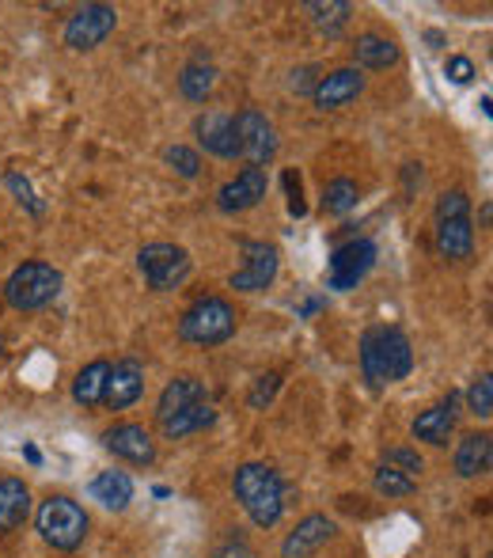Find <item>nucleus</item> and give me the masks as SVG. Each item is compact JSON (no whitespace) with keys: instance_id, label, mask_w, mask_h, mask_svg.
Segmentation results:
<instances>
[{"instance_id":"obj_1","label":"nucleus","mask_w":493,"mask_h":558,"mask_svg":"<svg viewBox=\"0 0 493 558\" xmlns=\"http://www.w3.org/2000/svg\"><path fill=\"white\" fill-rule=\"evenodd\" d=\"M414 350L410 338L398 327H369L361 335V373L372 388H387V384L410 376Z\"/></svg>"},{"instance_id":"obj_2","label":"nucleus","mask_w":493,"mask_h":558,"mask_svg":"<svg viewBox=\"0 0 493 558\" xmlns=\"http://www.w3.org/2000/svg\"><path fill=\"white\" fill-rule=\"evenodd\" d=\"M232 490L258 529H273L285 513V483L270 463H244L232 478Z\"/></svg>"},{"instance_id":"obj_3","label":"nucleus","mask_w":493,"mask_h":558,"mask_svg":"<svg viewBox=\"0 0 493 558\" xmlns=\"http://www.w3.org/2000/svg\"><path fill=\"white\" fill-rule=\"evenodd\" d=\"M61 270L58 266H50V263H23V266H15L12 274H8V281H4V301L12 304L15 312H38V308H46V304H53L58 301V293H61Z\"/></svg>"},{"instance_id":"obj_4","label":"nucleus","mask_w":493,"mask_h":558,"mask_svg":"<svg viewBox=\"0 0 493 558\" xmlns=\"http://www.w3.org/2000/svg\"><path fill=\"white\" fill-rule=\"evenodd\" d=\"M38 536L53 547V551H76L88 536V513L65 494H50L35 513Z\"/></svg>"},{"instance_id":"obj_5","label":"nucleus","mask_w":493,"mask_h":558,"mask_svg":"<svg viewBox=\"0 0 493 558\" xmlns=\"http://www.w3.org/2000/svg\"><path fill=\"white\" fill-rule=\"evenodd\" d=\"M236 335V308L224 296H201L178 319V338L194 345H221Z\"/></svg>"},{"instance_id":"obj_6","label":"nucleus","mask_w":493,"mask_h":558,"mask_svg":"<svg viewBox=\"0 0 493 558\" xmlns=\"http://www.w3.org/2000/svg\"><path fill=\"white\" fill-rule=\"evenodd\" d=\"M137 266H140V274H145V281L156 289V293L178 289L194 270L190 251L178 247V243H145V247H140V255H137Z\"/></svg>"},{"instance_id":"obj_7","label":"nucleus","mask_w":493,"mask_h":558,"mask_svg":"<svg viewBox=\"0 0 493 558\" xmlns=\"http://www.w3.org/2000/svg\"><path fill=\"white\" fill-rule=\"evenodd\" d=\"M232 130H236L239 156H244L250 168H262V163H270L278 156V130H273V122L262 111H255V107L239 111L232 118Z\"/></svg>"},{"instance_id":"obj_8","label":"nucleus","mask_w":493,"mask_h":558,"mask_svg":"<svg viewBox=\"0 0 493 558\" xmlns=\"http://www.w3.org/2000/svg\"><path fill=\"white\" fill-rule=\"evenodd\" d=\"M281 270V251L266 240H244V266L229 278L236 293H262L273 286Z\"/></svg>"},{"instance_id":"obj_9","label":"nucleus","mask_w":493,"mask_h":558,"mask_svg":"<svg viewBox=\"0 0 493 558\" xmlns=\"http://www.w3.org/2000/svg\"><path fill=\"white\" fill-rule=\"evenodd\" d=\"M114 23H119V12L111 4H84L69 15L65 23V46L69 50H96L111 38Z\"/></svg>"},{"instance_id":"obj_10","label":"nucleus","mask_w":493,"mask_h":558,"mask_svg":"<svg viewBox=\"0 0 493 558\" xmlns=\"http://www.w3.org/2000/svg\"><path fill=\"white\" fill-rule=\"evenodd\" d=\"M372 266H375V243L372 240L346 243V247H338L331 255V289L346 293V289H354L357 281L372 270Z\"/></svg>"},{"instance_id":"obj_11","label":"nucleus","mask_w":493,"mask_h":558,"mask_svg":"<svg viewBox=\"0 0 493 558\" xmlns=\"http://www.w3.org/2000/svg\"><path fill=\"white\" fill-rule=\"evenodd\" d=\"M365 92V73L361 69H334V73L319 76L316 92H311V104L316 111H338V107H349L357 96Z\"/></svg>"},{"instance_id":"obj_12","label":"nucleus","mask_w":493,"mask_h":558,"mask_svg":"<svg viewBox=\"0 0 493 558\" xmlns=\"http://www.w3.org/2000/svg\"><path fill=\"white\" fill-rule=\"evenodd\" d=\"M103 448L119 456V460L133 463V468H148V463L156 460L152 434H148L145 426H137V422H122V426L107 429V434H103Z\"/></svg>"},{"instance_id":"obj_13","label":"nucleus","mask_w":493,"mask_h":558,"mask_svg":"<svg viewBox=\"0 0 493 558\" xmlns=\"http://www.w3.org/2000/svg\"><path fill=\"white\" fill-rule=\"evenodd\" d=\"M266 186H270L266 168H244L232 183L217 191V206H221V214H247L266 198Z\"/></svg>"},{"instance_id":"obj_14","label":"nucleus","mask_w":493,"mask_h":558,"mask_svg":"<svg viewBox=\"0 0 493 558\" xmlns=\"http://www.w3.org/2000/svg\"><path fill=\"white\" fill-rule=\"evenodd\" d=\"M140 396H145V365L133 361V357L114 361L111 376H107L103 407H111V411H125V407H133Z\"/></svg>"},{"instance_id":"obj_15","label":"nucleus","mask_w":493,"mask_h":558,"mask_svg":"<svg viewBox=\"0 0 493 558\" xmlns=\"http://www.w3.org/2000/svg\"><path fill=\"white\" fill-rule=\"evenodd\" d=\"M456 418H459V391H448V396L441 399L436 407H429V411H421L418 418H414V437L426 445H448L452 429H456Z\"/></svg>"},{"instance_id":"obj_16","label":"nucleus","mask_w":493,"mask_h":558,"mask_svg":"<svg viewBox=\"0 0 493 558\" xmlns=\"http://www.w3.org/2000/svg\"><path fill=\"white\" fill-rule=\"evenodd\" d=\"M334 532L338 529H334L331 517H323V513L304 517V521L285 536V544H281V558H311L323 544H331Z\"/></svg>"},{"instance_id":"obj_17","label":"nucleus","mask_w":493,"mask_h":558,"mask_svg":"<svg viewBox=\"0 0 493 558\" xmlns=\"http://www.w3.org/2000/svg\"><path fill=\"white\" fill-rule=\"evenodd\" d=\"M194 133H198V145L206 148L209 156H217V160H236V156H239L236 130H232V114H224V111L198 114Z\"/></svg>"},{"instance_id":"obj_18","label":"nucleus","mask_w":493,"mask_h":558,"mask_svg":"<svg viewBox=\"0 0 493 558\" xmlns=\"http://www.w3.org/2000/svg\"><path fill=\"white\" fill-rule=\"evenodd\" d=\"M436 251L452 263H464L474 255V225L471 217H452V221H436Z\"/></svg>"},{"instance_id":"obj_19","label":"nucleus","mask_w":493,"mask_h":558,"mask_svg":"<svg viewBox=\"0 0 493 558\" xmlns=\"http://www.w3.org/2000/svg\"><path fill=\"white\" fill-rule=\"evenodd\" d=\"M354 61H357L354 69H361V73H365V69H372V73H383V69L398 65L395 38L375 35V31H365V35L354 43Z\"/></svg>"},{"instance_id":"obj_20","label":"nucleus","mask_w":493,"mask_h":558,"mask_svg":"<svg viewBox=\"0 0 493 558\" xmlns=\"http://www.w3.org/2000/svg\"><path fill=\"white\" fill-rule=\"evenodd\" d=\"M198 403H209L206 384H201L198 376H178V380H171L168 388H163L160 403H156V418L168 422L171 414L186 411V407H198Z\"/></svg>"},{"instance_id":"obj_21","label":"nucleus","mask_w":493,"mask_h":558,"mask_svg":"<svg viewBox=\"0 0 493 558\" xmlns=\"http://www.w3.org/2000/svg\"><path fill=\"white\" fill-rule=\"evenodd\" d=\"M30 517V490L23 478H0V532L23 529Z\"/></svg>"},{"instance_id":"obj_22","label":"nucleus","mask_w":493,"mask_h":558,"mask_svg":"<svg viewBox=\"0 0 493 558\" xmlns=\"http://www.w3.org/2000/svg\"><path fill=\"white\" fill-rule=\"evenodd\" d=\"M493 463V437L490 434H467L456 445V475L464 478H479L486 475Z\"/></svg>"},{"instance_id":"obj_23","label":"nucleus","mask_w":493,"mask_h":558,"mask_svg":"<svg viewBox=\"0 0 493 558\" xmlns=\"http://www.w3.org/2000/svg\"><path fill=\"white\" fill-rule=\"evenodd\" d=\"M91 498L111 513H122L133 501V478L125 471H99L96 483H91Z\"/></svg>"},{"instance_id":"obj_24","label":"nucleus","mask_w":493,"mask_h":558,"mask_svg":"<svg viewBox=\"0 0 493 558\" xmlns=\"http://www.w3.org/2000/svg\"><path fill=\"white\" fill-rule=\"evenodd\" d=\"M107 376H111V361H91L76 373L73 380V399L81 407H99L107 391Z\"/></svg>"},{"instance_id":"obj_25","label":"nucleus","mask_w":493,"mask_h":558,"mask_svg":"<svg viewBox=\"0 0 493 558\" xmlns=\"http://www.w3.org/2000/svg\"><path fill=\"white\" fill-rule=\"evenodd\" d=\"M217 88V69L209 65V61H190V65L178 73V92H183V99H190V104H206L209 96H213Z\"/></svg>"},{"instance_id":"obj_26","label":"nucleus","mask_w":493,"mask_h":558,"mask_svg":"<svg viewBox=\"0 0 493 558\" xmlns=\"http://www.w3.org/2000/svg\"><path fill=\"white\" fill-rule=\"evenodd\" d=\"M217 422V411L209 403H198V407H186V411H178V414H171L168 422H160V429H163V437H190V434H198V429H206V426H213Z\"/></svg>"},{"instance_id":"obj_27","label":"nucleus","mask_w":493,"mask_h":558,"mask_svg":"<svg viewBox=\"0 0 493 558\" xmlns=\"http://www.w3.org/2000/svg\"><path fill=\"white\" fill-rule=\"evenodd\" d=\"M304 12L311 15V23H316L319 31H326V35L334 38L349 23L354 4H346V0H311V4H304Z\"/></svg>"},{"instance_id":"obj_28","label":"nucleus","mask_w":493,"mask_h":558,"mask_svg":"<svg viewBox=\"0 0 493 558\" xmlns=\"http://www.w3.org/2000/svg\"><path fill=\"white\" fill-rule=\"evenodd\" d=\"M357 202H361V191H357L354 179H331V183L323 186V214L326 217H346L357 209Z\"/></svg>"},{"instance_id":"obj_29","label":"nucleus","mask_w":493,"mask_h":558,"mask_svg":"<svg viewBox=\"0 0 493 558\" xmlns=\"http://www.w3.org/2000/svg\"><path fill=\"white\" fill-rule=\"evenodd\" d=\"M4 186L15 194V202H20V206L27 209V214H35V217H42V214H46V202L35 194V186H30V179H27V175H20L15 168H12V171H4Z\"/></svg>"},{"instance_id":"obj_30","label":"nucleus","mask_w":493,"mask_h":558,"mask_svg":"<svg viewBox=\"0 0 493 558\" xmlns=\"http://www.w3.org/2000/svg\"><path fill=\"white\" fill-rule=\"evenodd\" d=\"M375 490L383 494V498H406V494L414 490V478H406L403 471H395V468H387V463H380L375 468Z\"/></svg>"},{"instance_id":"obj_31","label":"nucleus","mask_w":493,"mask_h":558,"mask_svg":"<svg viewBox=\"0 0 493 558\" xmlns=\"http://www.w3.org/2000/svg\"><path fill=\"white\" fill-rule=\"evenodd\" d=\"M163 160H168L183 179H198V171H201V156H198V148H190V145L163 148Z\"/></svg>"},{"instance_id":"obj_32","label":"nucleus","mask_w":493,"mask_h":558,"mask_svg":"<svg viewBox=\"0 0 493 558\" xmlns=\"http://www.w3.org/2000/svg\"><path fill=\"white\" fill-rule=\"evenodd\" d=\"M467 407H471V414H479V418H490V414H493V380H490V373H482L479 380L467 388Z\"/></svg>"},{"instance_id":"obj_33","label":"nucleus","mask_w":493,"mask_h":558,"mask_svg":"<svg viewBox=\"0 0 493 558\" xmlns=\"http://www.w3.org/2000/svg\"><path fill=\"white\" fill-rule=\"evenodd\" d=\"M383 463L395 468V471H403L406 478H418L421 471H426V460H421L414 448H387V452H383Z\"/></svg>"},{"instance_id":"obj_34","label":"nucleus","mask_w":493,"mask_h":558,"mask_svg":"<svg viewBox=\"0 0 493 558\" xmlns=\"http://www.w3.org/2000/svg\"><path fill=\"white\" fill-rule=\"evenodd\" d=\"M452 217H471V198L464 191H448L436 202V221H452Z\"/></svg>"},{"instance_id":"obj_35","label":"nucleus","mask_w":493,"mask_h":558,"mask_svg":"<svg viewBox=\"0 0 493 558\" xmlns=\"http://www.w3.org/2000/svg\"><path fill=\"white\" fill-rule=\"evenodd\" d=\"M444 76H448L452 84H459V88H464V84H471L474 76V61L471 58H464V53H452L448 61H444Z\"/></svg>"},{"instance_id":"obj_36","label":"nucleus","mask_w":493,"mask_h":558,"mask_svg":"<svg viewBox=\"0 0 493 558\" xmlns=\"http://www.w3.org/2000/svg\"><path fill=\"white\" fill-rule=\"evenodd\" d=\"M281 183H285V194H288V214L293 217H304L308 214V202H304V183H300V175H296L293 168L281 175Z\"/></svg>"},{"instance_id":"obj_37","label":"nucleus","mask_w":493,"mask_h":558,"mask_svg":"<svg viewBox=\"0 0 493 558\" xmlns=\"http://www.w3.org/2000/svg\"><path fill=\"white\" fill-rule=\"evenodd\" d=\"M316 84H319V69L316 65H300V69H293V76H288V88H293L296 96H311V92H316Z\"/></svg>"},{"instance_id":"obj_38","label":"nucleus","mask_w":493,"mask_h":558,"mask_svg":"<svg viewBox=\"0 0 493 558\" xmlns=\"http://www.w3.org/2000/svg\"><path fill=\"white\" fill-rule=\"evenodd\" d=\"M281 388V376L278 373H270V376H262V380L255 384V391H250V407H262V403H270L273 399V391Z\"/></svg>"},{"instance_id":"obj_39","label":"nucleus","mask_w":493,"mask_h":558,"mask_svg":"<svg viewBox=\"0 0 493 558\" xmlns=\"http://www.w3.org/2000/svg\"><path fill=\"white\" fill-rule=\"evenodd\" d=\"M426 43L433 46V50H444V43H448V38H444V31H426Z\"/></svg>"},{"instance_id":"obj_40","label":"nucleus","mask_w":493,"mask_h":558,"mask_svg":"<svg viewBox=\"0 0 493 558\" xmlns=\"http://www.w3.org/2000/svg\"><path fill=\"white\" fill-rule=\"evenodd\" d=\"M0 350H4V338H0Z\"/></svg>"}]
</instances>
